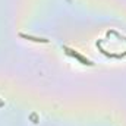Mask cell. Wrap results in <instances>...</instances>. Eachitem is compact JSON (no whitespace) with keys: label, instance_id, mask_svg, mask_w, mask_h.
Wrapping results in <instances>:
<instances>
[{"label":"cell","instance_id":"7a4b0ae2","mask_svg":"<svg viewBox=\"0 0 126 126\" xmlns=\"http://www.w3.org/2000/svg\"><path fill=\"white\" fill-rule=\"evenodd\" d=\"M22 38H27V40H31L34 43H48L47 38H38V37H32V35H27V34H21Z\"/></svg>","mask_w":126,"mask_h":126},{"label":"cell","instance_id":"6da1fadb","mask_svg":"<svg viewBox=\"0 0 126 126\" xmlns=\"http://www.w3.org/2000/svg\"><path fill=\"white\" fill-rule=\"evenodd\" d=\"M64 50H66V53H67V54H70V56H73L75 59H78L79 62H81V63H84V64H88V66H93V64H94V63L91 62V60H88L87 57H84V56H81L79 53H76L75 50H72V48H69V47H64Z\"/></svg>","mask_w":126,"mask_h":126}]
</instances>
